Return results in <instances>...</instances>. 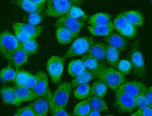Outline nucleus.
<instances>
[{
  "label": "nucleus",
  "instance_id": "f257e3e1",
  "mask_svg": "<svg viewBox=\"0 0 152 116\" xmlns=\"http://www.w3.org/2000/svg\"><path fill=\"white\" fill-rule=\"evenodd\" d=\"M73 89L69 82H63L52 94L50 112L51 115L59 109H65Z\"/></svg>",
  "mask_w": 152,
  "mask_h": 116
},
{
  "label": "nucleus",
  "instance_id": "f03ea898",
  "mask_svg": "<svg viewBox=\"0 0 152 116\" xmlns=\"http://www.w3.org/2000/svg\"><path fill=\"white\" fill-rule=\"evenodd\" d=\"M83 2L77 0H49L45 15L54 17L66 15L73 6H77Z\"/></svg>",
  "mask_w": 152,
  "mask_h": 116
},
{
  "label": "nucleus",
  "instance_id": "7ed1b4c3",
  "mask_svg": "<svg viewBox=\"0 0 152 116\" xmlns=\"http://www.w3.org/2000/svg\"><path fill=\"white\" fill-rule=\"evenodd\" d=\"M97 78L104 81L108 87L115 92L122 83L126 81L124 76L117 69L107 66L105 63L99 70Z\"/></svg>",
  "mask_w": 152,
  "mask_h": 116
},
{
  "label": "nucleus",
  "instance_id": "20e7f679",
  "mask_svg": "<svg viewBox=\"0 0 152 116\" xmlns=\"http://www.w3.org/2000/svg\"><path fill=\"white\" fill-rule=\"evenodd\" d=\"M20 47V44L15 36L8 30H5L0 35V52L5 59L12 60L14 52Z\"/></svg>",
  "mask_w": 152,
  "mask_h": 116
},
{
  "label": "nucleus",
  "instance_id": "39448f33",
  "mask_svg": "<svg viewBox=\"0 0 152 116\" xmlns=\"http://www.w3.org/2000/svg\"><path fill=\"white\" fill-rule=\"evenodd\" d=\"M129 61L135 74L138 77L143 78L146 76V70L144 58L139 47V41L133 44L129 54Z\"/></svg>",
  "mask_w": 152,
  "mask_h": 116
},
{
  "label": "nucleus",
  "instance_id": "423d86ee",
  "mask_svg": "<svg viewBox=\"0 0 152 116\" xmlns=\"http://www.w3.org/2000/svg\"><path fill=\"white\" fill-rule=\"evenodd\" d=\"M94 43L93 38L88 36L76 38L65 54V59L78 57L86 53Z\"/></svg>",
  "mask_w": 152,
  "mask_h": 116
},
{
  "label": "nucleus",
  "instance_id": "0eeeda50",
  "mask_svg": "<svg viewBox=\"0 0 152 116\" xmlns=\"http://www.w3.org/2000/svg\"><path fill=\"white\" fill-rule=\"evenodd\" d=\"M65 59L62 57L53 56L47 62V69L51 81L58 85L61 80Z\"/></svg>",
  "mask_w": 152,
  "mask_h": 116
},
{
  "label": "nucleus",
  "instance_id": "6e6552de",
  "mask_svg": "<svg viewBox=\"0 0 152 116\" xmlns=\"http://www.w3.org/2000/svg\"><path fill=\"white\" fill-rule=\"evenodd\" d=\"M52 94L48 88L43 95L29 104V106L35 113L36 116H46L48 115L50 111Z\"/></svg>",
  "mask_w": 152,
  "mask_h": 116
},
{
  "label": "nucleus",
  "instance_id": "1a4fd4ad",
  "mask_svg": "<svg viewBox=\"0 0 152 116\" xmlns=\"http://www.w3.org/2000/svg\"><path fill=\"white\" fill-rule=\"evenodd\" d=\"M115 92V103L117 109L121 113L133 112L137 107L135 98L121 91L117 90Z\"/></svg>",
  "mask_w": 152,
  "mask_h": 116
},
{
  "label": "nucleus",
  "instance_id": "9d476101",
  "mask_svg": "<svg viewBox=\"0 0 152 116\" xmlns=\"http://www.w3.org/2000/svg\"><path fill=\"white\" fill-rule=\"evenodd\" d=\"M85 23L84 22L64 15L58 18L54 25L57 28H64L68 29L73 33L74 38L76 39L80 33Z\"/></svg>",
  "mask_w": 152,
  "mask_h": 116
},
{
  "label": "nucleus",
  "instance_id": "9b49d317",
  "mask_svg": "<svg viewBox=\"0 0 152 116\" xmlns=\"http://www.w3.org/2000/svg\"><path fill=\"white\" fill-rule=\"evenodd\" d=\"M147 87L141 81H125L121 85L117 90L121 91L134 98L146 92Z\"/></svg>",
  "mask_w": 152,
  "mask_h": 116
},
{
  "label": "nucleus",
  "instance_id": "f8f14e48",
  "mask_svg": "<svg viewBox=\"0 0 152 116\" xmlns=\"http://www.w3.org/2000/svg\"><path fill=\"white\" fill-rule=\"evenodd\" d=\"M100 69L96 71L88 70H86L83 71L80 74L75 78V79L70 83L72 89L75 88L79 85L87 83L89 81L98 78V74Z\"/></svg>",
  "mask_w": 152,
  "mask_h": 116
},
{
  "label": "nucleus",
  "instance_id": "ddd939ff",
  "mask_svg": "<svg viewBox=\"0 0 152 116\" xmlns=\"http://www.w3.org/2000/svg\"><path fill=\"white\" fill-rule=\"evenodd\" d=\"M36 76L37 78V82L32 90L38 98L45 93L48 88V81L46 74L43 71L37 72Z\"/></svg>",
  "mask_w": 152,
  "mask_h": 116
},
{
  "label": "nucleus",
  "instance_id": "4468645a",
  "mask_svg": "<svg viewBox=\"0 0 152 116\" xmlns=\"http://www.w3.org/2000/svg\"><path fill=\"white\" fill-rule=\"evenodd\" d=\"M104 40L107 44L119 49L124 50L127 45V41L120 34L116 33H111L105 37Z\"/></svg>",
  "mask_w": 152,
  "mask_h": 116
},
{
  "label": "nucleus",
  "instance_id": "2eb2a0df",
  "mask_svg": "<svg viewBox=\"0 0 152 116\" xmlns=\"http://www.w3.org/2000/svg\"><path fill=\"white\" fill-rule=\"evenodd\" d=\"M16 94L21 102H31L37 99L32 90L23 86L15 85L13 87Z\"/></svg>",
  "mask_w": 152,
  "mask_h": 116
},
{
  "label": "nucleus",
  "instance_id": "dca6fc26",
  "mask_svg": "<svg viewBox=\"0 0 152 116\" xmlns=\"http://www.w3.org/2000/svg\"><path fill=\"white\" fill-rule=\"evenodd\" d=\"M127 21V23L134 27H140L143 23V17L141 13L138 11H127L119 14Z\"/></svg>",
  "mask_w": 152,
  "mask_h": 116
},
{
  "label": "nucleus",
  "instance_id": "f3484780",
  "mask_svg": "<svg viewBox=\"0 0 152 116\" xmlns=\"http://www.w3.org/2000/svg\"><path fill=\"white\" fill-rule=\"evenodd\" d=\"M43 26H33L29 24L20 23H14L13 29L30 34L35 38L38 37L44 29Z\"/></svg>",
  "mask_w": 152,
  "mask_h": 116
},
{
  "label": "nucleus",
  "instance_id": "a211bd4d",
  "mask_svg": "<svg viewBox=\"0 0 152 116\" xmlns=\"http://www.w3.org/2000/svg\"><path fill=\"white\" fill-rule=\"evenodd\" d=\"M121 51L115 48L105 44V59L107 63L110 67L117 69V65L120 61Z\"/></svg>",
  "mask_w": 152,
  "mask_h": 116
},
{
  "label": "nucleus",
  "instance_id": "6ab92c4d",
  "mask_svg": "<svg viewBox=\"0 0 152 116\" xmlns=\"http://www.w3.org/2000/svg\"><path fill=\"white\" fill-rule=\"evenodd\" d=\"M1 93L3 101L5 104L19 105L22 103L17 96L13 87L2 88L1 89Z\"/></svg>",
  "mask_w": 152,
  "mask_h": 116
},
{
  "label": "nucleus",
  "instance_id": "aec40b11",
  "mask_svg": "<svg viewBox=\"0 0 152 116\" xmlns=\"http://www.w3.org/2000/svg\"><path fill=\"white\" fill-rule=\"evenodd\" d=\"M112 16L104 12H100L91 16L88 20L90 26H101L107 25L111 22Z\"/></svg>",
  "mask_w": 152,
  "mask_h": 116
},
{
  "label": "nucleus",
  "instance_id": "412c9836",
  "mask_svg": "<svg viewBox=\"0 0 152 116\" xmlns=\"http://www.w3.org/2000/svg\"><path fill=\"white\" fill-rule=\"evenodd\" d=\"M86 53L98 61L103 60L105 59V44L100 42L94 43Z\"/></svg>",
  "mask_w": 152,
  "mask_h": 116
},
{
  "label": "nucleus",
  "instance_id": "4be33fe9",
  "mask_svg": "<svg viewBox=\"0 0 152 116\" xmlns=\"http://www.w3.org/2000/svg\"><path fill=\"white\" fill-rule=\"evenodd\" d=\"M12 60L15 69L18 70L23 65L28 62V56L20 47L13 53Z\"/></svg>",
  "mask_w": 152,
  "mask_h": 116
},
{
  "label": "nucleus",
  "instance_id": "5701e85b",
  "mask_svg": "<svg viewBox=\"0 0 152 116\" xmlns=\"http://www.w3.org/2000/svg\"><path fill=\"white\" fill-rule=\"evenodd\" d=\"M88 29L92 35L95 36H106L114 30L112 22L101 26H88Z\"/></svg>",
  "mask_w": 152,
  "mask_h": 116
},
{
  "label": "nucleus",
  "instance_id": "b1692460",
  "mask_svg": "<svg viewBox=\"0 0 152 116\" xmlns=\"http://www.w3.org/2000/svg\"><path fill=\"white\" fill-rule=\"evenodd\" d=\"M91 110H96L100 112H107L108 110L105 102L102 98L93 96L87 100Z\"/></svg>",
  "mask_w": 152,
  "mask_h": 116
},
{
  "label": "nucleus",
  "instance_id": "393cba45",
  "mask_svg": "<svg viewBox=\"0 0 152 116\" xmlns=\"http://www.w3.org/2000/svg\"><path fill=\"white\" fill-rule=\"evenodd\" d=\"M56 35L59 43L62 45L70 44L73 39H75L72 32L64 28H57Z\"/></svg>",
  "mask_w": 152,
  "mask_h": 116
},
{
  "label": "nucleus",
  "instance_id": "a878e982",
  "mask_svg": "<svg viewBox=\"0 0 152 116\" xmlns=\"http://www.w3.org/2000/svg\"><path fill=\"white\" fill-rule=\"evenodd\" d=\"M108 86L105 82L98 79L93 84L91 88V93L96 97L103 98L107 92Z\"/></svg>",
  "mask_w": 152,
  "mask_h": 116
},
{
  "label": "nucleus",
  "instance_id": "bb28decb",
  "mask_svg": "<svg viewBox=\"0 0 152 116\" xmlns=\"http://www.w3.org/2000/svg\"><path fill=\"white\" fill-rule=\"evenodd\" d=\"M86 70L85 65L81 59L72 60L68 67L69 75L74 78Z\"/></svg>",
  "mask_w": 152,
  "mask_h": 116
},
{
  "label": "nucleus",
  "instance_id": "cd10ccee",
  "mask_svg": "<svg viewBox=\"0 0 152 116\" xmlns=\"http://www.w3.org/2000/svg\"><path fill=\"white\" fill-rule=\"evenodd\" d=\"M14 2V3L17 4L24 11L28 13H43L44 10L37 6L31 0H17Z\"/></svg>",
  "mask_w": 152,
  "mask_h": 116
},
{
  "label": "nucleus",
  "instance_id": "c85d7f7f",
  "mask_svg": "<svg viewBox=\"0 0 152 116\" xmlns=\"http://www.w3.org/2000/svg\"><path fill=\"white\" fill-rule=\"evenodd\" d=\"M66 15L74 19L85 23L89 18V16L77 6H73Z\"/></svg>",
  "mask_w": 152,
  "mask_h": 116
},
{
  "label": "nucleus",
  "instance_id": "c756f323",
  "mask_svg": "<svg viewBox=\"0 0 152 116\" xmlns=\"http://www.w3.org/2000/svg\"><path fill=\"white\" fill-rule=\"evenodd\" d=\"M81 60L84 63L86 70L91 71H98L103 64V63H99L98 60L87 54L82 57Z\"/></svg>",
  "mask_w": 152,
  "mask_h": 116
},
{
  "label": "nucleus",
  "instance_id": "7c9ffc66",
  "mask_svg": "<svg viewBox=\"0 0 152 116\" xmlns=\"http://www.w3.org/2000/svg\"><path fill=\"white\" fill-rule=\"evenodd\" d=\"M91 88L90 85L87 83L79 85L75 88L74 95L78 100L87 99L91 93Z\"/></svg>",
  "mask_w": 152,
  "mask_h": 116
},
{
  "label": "nucleus",
  "instance_id": "2f4dec72",
  "mask_svg": "<svg viewBox=\"0 0 152 116\" xmlns=\"http://www.w3.org/2000/svg\"><path fill=\"white\" fill-rule=\"evenodd\" d=\"M91 111L87 100L79 103L75 107L73 115L74 116H87Z\"/></svg>",
  "mask_w": 152,
  "mask_h": 116
},
{
  "label": "nucleus",
  "instance_id": "473e14b6",
  "mask_svg": "<svg viewBox=\"0 0 152 116\" xmlns=\"http://www.w3.org/2000/svg\"><path fill=\"white\" fill-rule=\"evenodd\" d=\"M20 48L29 56L35 54L38 52L39 46L35 39H34L20 44Z\"/></svg>",
  "mask_w": 152,
  "mask_h": 116
},
{
  "label": "nucleus",
  "instance_id": "72a5a7b5",
  "mask_svg": "<svg viewBox=\"0 0 152 116\" xmlns=\"http://www.w3.org/2000/svg\"><path fill=\"white\" fill-rule=\"evenodd\" d=\"M16 71L13 69L10 65L1 70L0 77L1 79L6 82L15 81Z\"/></svg>",
  "mask_w": 152,
  "mask_h": 116
},
{
  "label": "nucleus",
  "instance_id": "f704fd0d",
  "mask_svg": "<svg viewBox=\"0 0 152 116\" xmlns=\"http://www.w3.org/2000/svg\"><path fill=\"white\" fill-rule=\"evenodd\" d=\"M117 70L124 76L129 74L132 70V65L128 60H122L118 62Z\"/></svg>",
  "mask_w": 152,
  "mask_h": 116
},
{
  "label": "nucleus",
  "instance_id": "c9c22d12",
  "mask_svg": "<svg viewBox=\"0 0 152 116\" xmlns=\"http://www.w3.org/2000/svg\"><path fill=\"white\" fill-rule=\"evenodd\" d=\"M44 18V15L42 13L34 12L30 13L28 16L27 22L28 24L33 26H37L39 25L42 22Z\"/></svg>",
  "mask_w": 152,
  "mask_h": 116
},
{
  "label": "nucleus",
  "instance_id": "e433bc0d",
  "mask_svg": "<svg viewBox=\"0 0 152 116\" xmlns=\"http://www.w3.org/2000/svg\"><path fill=\"white\" fill-rule=\"evenodd\" d=\"M15 79L14 82L15 85L24 86V84L28 79L31 74L28 72H25L22 70H16Z\"/></svg>",
  "mask_w": 152,
  "mask_h": 116
},
{
  "label": "nucleus",
  "instance_id": "4c0bfd02",
  "mask_svg": "<svg viewBox=\"0 0 152 116\" xmlns=\"http://www.w3.org/2000/svg\"><path fill=\"white\" fill-rule=\"evenodd\" d=\"M137 30L136 28L128 23L126 27L122 30L118 32V33L121 36L131 39L134 38L137 34Z\"/></svg>",
  "mask_w": 152,
  "mask_h": 116
},
{
  "label": "nucleus",
  "instance_id": "58836bf2",
  "mask_svg": "<svg viewBox=\"0 0 152 116\" xmlns=\"http://www.w3.org/2000/svg\"><path fill=\"white\" fill-rule=\"evenodd\" d=\"M128 23L124 18L118 14L113 20V24L114 29H115L118 33L120 31L124 29L126 27Z\"/></svg>",
  "mask_w": 152,
  "mask_h": 116
},
{
  "label": "nucleus",
  "instance_id": "ea45409f",
  "mask_svg": "<svg viewBox=\"0 0 152 116\" xmlns=\"http://www.w3.org/2000/svg\"><path fill=\"white\" fill-rule=\"evenodd\" d=\"M14 31H15V36L20 44L35 38L34 36H32L30 34L25 33L23 32L20 31L18 30H14Z\"/></svg>",
  "mask_w": 152,
  "mask_h": 116
},
{
  "label": "nucleus",
  "instance_id": "a19ab883",
  "mask_svg": "<svg viewBox=\"0 0 152 116\" xmlns=\"http://www.w3.org/2000/svg\"><path fill=\"white\" fill-rule=\"evenodd\" d=\"M146 92L141 94L140 95L137 96V98H135L137 107L140 109L145 108V107H148V102H147V100H146V96H145Z\"/></svg>",
  "mask_w": 152,
  "mask_h": 116
},
{
  "label": "nucleus",
  "instance_id": "79ce46f5",
  "mask_svg": "<svg viewBox=\"0 0 152 116\" xmlns=\"http://www.w3.org/2000/svg\"><path fill=\"white\" fill-rule=\"evenodd\" d=\"M14 116H36L35 113L29 106L25 107L18 110Z\"/></svg>",
  "mask_w": 152,
  "mask_h": 116
},
{
  "label": "nucleus",
  "instance_id": "37998d69",
  "mask_svg": "<svg viewBox=\"0 0 152 116\" xmlns=\"http://www.w3.org/2000/svg\"><path fill=\"white\" fill-rule=\"evenodd\" d=\"M131 116H152V108L147 107L144 108L139 109L134 114H132Z\"/></svg>",
  "mask_w": 152,
  "mask_h": 116
},
{
  "label": "nucleus",
  "instance_id": "c03bdc74",
  "mask_svg": "<svg viewBox=\"0 0 152 116\" xmlns=\"http://www.w3.org/2000/svg\"><path fill=\"white\" fill-rule=\"evenodd\" d=\"M37 81V78L36 75H33L31 74L23 86L32 89L35 86Z\"/></svg>",
  "mask_w": 152,
  "mask_h": 116
},
{
  "label": "nucleus",
  "instance_id": "a18cd8bd",
  "mask_svg": "<svg viewBox=\"0 0 152 116\" xmlns=\"http://www.w3.org/2000/svg\"><path fill=\"white\" fill-rule=\"evenodd\" d=\"M145 96L147 102H148V106L149 107L152 108V86H150L149 88H147Z\"/></svg>",
  "mask_w": 152,
  "mask_h": 116
},
{
  "label": "nucleus",
  "instance_id": "49530a36",
  "mask_svg": "<svg viewBox=\"0 0 152 116\" xmlns=\"http://www.w3.org/2000/svg\"><path fill=\"white\" fill-rule=\"evenodd\" d=\"M65 109H61L57 110L56 112L53 113L52 115L53 116H71L70 114H68L65 110Z\"/></svg>",
  "mask_w": 152,
  "mask_h": 116
},
{
  "label": "nucleus",
  "instance_id": "de8ad7c7",
  "mask_svg": "<svg viewBox=\"0 0 152 116\" xmlns=\"http://www.w3.org/2000/svg\"><path fill=\"white\" fill-rule=\"evenodd\" d=\"M37 6L42 9L45 8V3L46 1L45 0H31Z\"/></svg>",
  "mask_w": 152,
  "mask_h": 116
},
{
  "label": "nucleus",
  "instance_id": "09e8293b",
  "mask_svg": "<svg viewBox=\"0 0 152 116\" xmlns=\"http://www.w3.org/2000/svg\"><path fill=\"white\" fill-rule=\"evenodd\" d=\"M89 116H100V112L96 110H91L88 115Z\"/></svg>",
  "mask_w": 152,
  "mask_h": 116
}]
</instances>
